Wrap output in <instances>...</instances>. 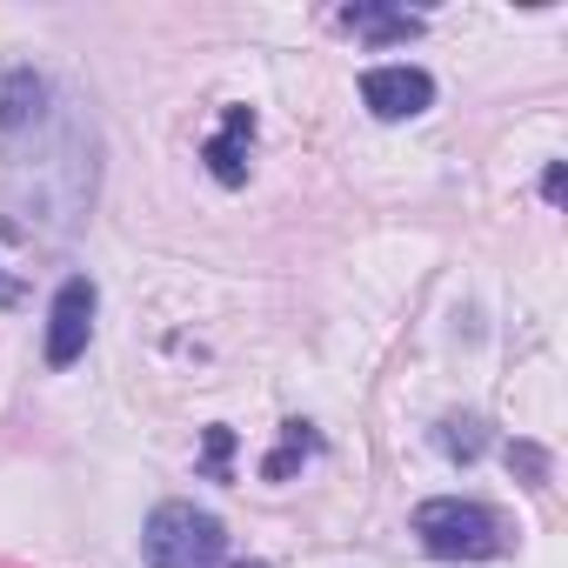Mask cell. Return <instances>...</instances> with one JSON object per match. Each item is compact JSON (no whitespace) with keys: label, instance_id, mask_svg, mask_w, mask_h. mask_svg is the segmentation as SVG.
I'll return each mask as SVG.
<instances>
[{"label":"cell","instance_id":"10","mask_svg":"<svg viewBox=\"0 0 568 568\" xmlns=\"http://www.w3.org/2000/svg\"><path fill=\"white\" fill-rule=\"evenodd\" d=\"M227 455H234V428H207V462H201V475H207V481H227Z\"/></svg>","mask_w":568,"mask_h":568},{"label":"cell","instance_id":"4","mask_svg":"<svg viewBox=\"0 0 568 568\" xmlns=\"http://www.w3.org/2000/svg\"><path fill=\"white\" fill-rule=\"evenodd\" d=\"M362 101H368L375 121H415V114L435 108V81L408 61H382V68L362 74Z\"/></svg>","mask_w":568,"mask_h":568},{"label":"cell","instance_id":"5","mask_svg":"<svg viewBox=\"0 0 568 568\" xmlns=\"http://www.w3.org/2000/svg\"><path fill=\"white\" fill-rule=\"evenodd\" d=\"M247 141H254V108H227L221 134L201 148V161H207V174H214L221 187H241V181H247Z\"/></svg>","mask_w":568,"mask_h":568},{"label":"cell","instance_id":"11","mask_svg":"<svg viewBox=\"0 0 568 568\" xmlns=\"http://www.w3.org/2000/svg\"><path fill=\"white\" fill-rule=\"evenodd\" d=\"M508 468H521V475H528V488H541V481H548V455H541V448H528V442H508Z\"/></svg>","mask_w":568,"mask_h":568},{"label":"cell","instance_id":"6","mask_svg":"<svg viewBox=\"0 0 568 568\" xmlns=\"http://www.w3.org/2000/svg\"><path fill=\"white\" fill-rule=\"evenodd\" d=\"M342 28L348 34H368L375 48H395V41H415L428 21L422 14H402V8H375V0H355V8H342Z\"/></svg>","mask_w":568,"mask_h":568},{"label":"cell","instance_id":"3","mask_svg":"<svg viewBox=\"0 0 568 568\" xmlns=\"http://www.w3.org/2000/svg\"><path fill=\"white\" fill-rule=\"evenodd\" d=\"M94 308H101L94 281H88V274H68L61 295H54V308H48V368H74V362L88 355Z\"/></svg>","mask_w":568,"mask_h":568},{"label":"cell","instance_id":"8","mask_svg":"<svg viewBox=\"0 0 568 568\" xmlns=\"http://www.w3.org/2000/svg\"><path fill=\"white\" fill-rule=\"evenodd\" d=\"M41 101H48V81L34 74V68H14L8 74V114H0V128H28V121H41Z\"/></svg>","mask_w":568,"mask_h":568},{"label":"cell","instance_id":"1","mask_svg":"<svg viewBox=\"0 0 568 568\" xmlns=\"http://www.w3.org/2000/svg\"><path fill=\"white\" fill-rule=\"evenodd\" d=\"M141 555H148V568H221L227 528L194 501H161L141 528Z\"/></svg>","mask_w":568,"mask_h":568},{"label":"cell","instance_id":"7","mask_svg":"<svg viewBox=\"0 0 568 568\" xmlns=\"http://www.w3.org/2000/svg\"><path fill=\"white\" fill-rule=\"evenodd\" d=\"M315 448H322V435H315L308 422H281V448L261 462V481H288V475H295Z\"/></svg>","mask_w":568,"mask_h":568},{"label":"cell","instance_id":"2","mask_svg":"<svg viewBox=\"0 0 568 568\" xmlns=\"http://www.w3.org/2000/svg\"><path fill=\"white\" fill-rule=\"evenodd\" d=\"M415 535L428 555L442 561H488L501 548V521L481 508V501H462V495H435L415 508Z\"/></svg>","mask_w":568,"mask_h":568},{"label":"cell","instance_id":"9","mask_svg":"<svg viewBox=\"0 0 568 568\" xmlns=\"http://www.w3.org/2000/svg\"><path fill=\"white\" fill-rule=\"evenodd\" d=\"M435 448H442L448 462H462V468H468V462L488 448V428H481V415H448V422L435 428Z\"/></svg>","mask_w":568,"mask_h":568}]
</instances>
